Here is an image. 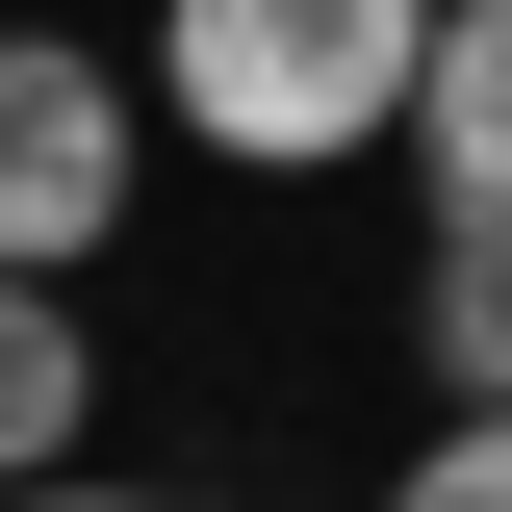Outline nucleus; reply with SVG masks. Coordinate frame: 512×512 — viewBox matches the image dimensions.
<instances>
[{"label": "nucleus", "mask_w": 512, "mask_h": 512, "mask_svg": "<svg viewBox=\"0 0 512 512\" xmlns=\"http://www.w3.org/2000/svg\"><path fill=\"white\" fill-rule=\"evenodd\" d=\"M410 77H436V0H154V103L256 180L410 154Z\"/></svg>", "instance_id": "1"}, {"label": "nucleus", "mask_w": 512, "mask_h": 512, "mask_svg": "<svg viewBox=\"0 0 512 512\" xmlns=\"http://www.w3.org/2000/svg\"><path fill=\"white\" fill-rule=\"evenodd\" d=\"M103 231H128V77L0 26V282H77Z\"/></svg>", "instance_id": "2"}, {"label": "nucleus", "mask_w": 512, "mask_h": 512, "mask_svg": "<svg viewBox=\"0 0 512 512\" xmlns=\"http://www.w3.org/2000/svg\"><path fill=\"white\" fill-rule=\"evenodd\" d=\"M410 180H436V231H461V205H512V0H436V77H410Z\"/></svg>", "instance_id": "3"}, {"label": "nucleus", "mask_w": 512, "mask_h": 512, "mask_svg": "<svg viewBox=\"0 0 512 512\" xmlns=\"http://www.w3.org/2000/svg\"><path fill=\"white\" fill-rule=\"evenodd\" d=\"M77 410H103V333H77V282H0V487H52Z\"/></svg>", "instance_id": "4"}, {"label": "nucleus", "mask_w": 512, "mask_h": 512, "mask_svg": "<svg viewBox=\"0 0 512 512\" xmlns=\"http://www.w3.org/2000/svg\"><path fill=\"white\" fill-rule=\"evenodd\" d=\"M410 359H436V410H512V205H461L436 282H410Z\"/></svg>", "instance_id": "5"}, {"label": "nucleus", "mask_w": 512, "mask_h": 512, "mask_svg": "<svg viewBox=\"0 0 512 512\" xmlns=\"http://www.w3.org/2000/svg\"><path fill=\"white\" fill-rule=\"evenodd\" d=\"M384 512H512V410H436V461H410Z\"/></svg>", "instance_id": "6"}, {"label": "nucleus", "mask_w": 512, "mask_h": 512, "mask_svg": "<svg viewBox=\"0 0 512 512\" xmlns=\"http://www.w3.org/2000/svg\"><path fill=\"white\" fill-rule=\"evenodd\" d=\"M0 512H154V487H77V461H52V487H0Z\"/></svg>", "instance_id": "7"}]
</instances>
